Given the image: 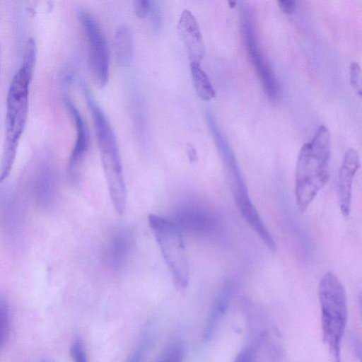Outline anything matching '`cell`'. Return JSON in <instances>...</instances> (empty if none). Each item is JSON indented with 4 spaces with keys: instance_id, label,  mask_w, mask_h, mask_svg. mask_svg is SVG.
Returning <instances> with one entry per match:
<instances>
[{
    "instance_id": "1",
    "label": "cell",
    "mask_w": 362,
    "mask_h": 362,
    "mask_svg": "<svg viewBox=\"0 0 362 362\" xmlns=\"http://www.w3.org/2000/svg\"><path fill=\"white\" fill-rule=\"evenodd\" d=\"M33 38L25 44L23 59L10 83L6 97L5 140L0 164V182L10 175L28 116L29 88L36 61Z\"/></svg>"
},
{
    "instance_id": "2",
    "label": "cell",
    "mask_w": 362,
    "mask_h": 362,
    "mask_svg": "<svg viewBox=\"0 0 362 362\" xmlns=\"http://www.w3.org/2000/svg\"><path fill=\"white\" fill-rule=\"evenodd\" d=\"M331 137L321 125L311 141L305 144L298 154L295 173V197L297 207L305 211L329 180Z\"/></svg>"
},
{
    "instance_id": "3",
    "label": "cell",
    "mask_w": 362,
    "mask_h": 362,
    "mask_svg": "<svg viewBox=\"0 0 362 362\" xmlns=\"http://www.w3.org/2000/svg\"><path fill=\"white\" fill-rule=\"evenodd\" d=\"M322 338L332 362H341V347L345 334L348 306L346 291L338 276L327 272L318 286Z\"/></svg>"
},
{
    "instance_id": "4",
    "label": "cell",
    "mask_w": 362,
    "mask_h": 362,
    "mask_svg": "<svg viewBox=\"0 0 362 362\" xmlns=\"http://www.w3.org/2000/svg\"><path fill=\"white\" fill-rule=\"evenodd\" d=\"M148 221L175 285L185 288L189 281V266L180 229L174 222L155 214H150Z\"/></svg>"
},
{
    "instance_id": "5",
    "label": "cell",
    "mask_w": 362,
    "mask_h": 362,
    "mask_svg": "<svg viewBox=\"0 0 362 362\" xmlns=\"http://www.w3.org/2000/svg\"><path fill=\"white\" fill-rule=\"evenodd\" d=\"M88 45V62L94 83L104 87L109 77V50L105 37L95 18L84 9L77 12Z\"/></svg>"
},
{
    "instance_id": "6",
    "label": "cell",
    "mask_w": 362,
    "mask_h": 362,
    "mask_svg": "<svg viewBox=\"0 0 362 362\" xmlns=\"http://www.w3.org/2000/svg\"><path fill=\"white\" fill-rule=\"evenodd\" d=\"M359 167L360 159L357 151L349 148L344 156L338 177L339 207L344 218L350 216L353 182Z\"/></svg>"
},
{
    "instance_id": "7",
    "label": "cell",
    "mask_w": 362,
    "mask_h": 362,
    "mask_svg": "<svg viewBox=\"0 0 362 362\" xmlns=\"http://www.w3.org/2000/svg\"><path fill=\"white\" fill-rule=\"evenodd\" d=\"M66 106L74 122L76 138L69 160V171L72 177H75L88 151L90 134L88 128L78 108L72 100L66 98Z\"/></svg>"
},
{
    "instance_id": "8",
    "label": "cell",
    "mask_w": 362,
    "mask_h": 362,
    "mask_svg": "<svg viewBox=\"0 0 362 362\" xmlns=\"http://www.w3.org/2000/svg\"><path fill=\"white\" fill-rule=\"evenodd\" d=\"M177 30L191 63H200L204 56L205 48L199 25L190 11H182Z\"/></svg>"
},
{
    "instance_id": "9",
    "label": "cell",
    "mask_w": 362,
    "mask_h": 362,
    "mask_svg": "<svg viewBox=\"0 0 362 362\" xmlns=\"http://www.w3.org/2000/svg\"><path fill=\"white\" fill-rule=\"evenodd\" d=\"M237 207L247 223L262 239L264 243L272 251L276 250V243L272 235L264 224L256 208L251 202L247 189L234 191Z\"/></svg>"
},
{
    "instance_id": "10",
    "label": "cell",
    "mask_w": 362,
    "mask_h": 362,
    "mask_svg": "<svg viewBox=\"0 0 362 362\" xmlns=\"http://www.w3.org/2000/svg\"><path fill=\"white\" fill-rule=\"evenodd\" d=\"M245 44L248 55L262 81L268 98L275 100L279 91L278 81L272 67L259 50L257 39L248 40Z\"/></svg>"
},
{
    "instance_id": "11",
    "label": "cell",
    "mask_w": 362,
    "mask_h": 362,
    "mask_svg": "<svg viewBox=\"0 0 362 362\" xmlns=\"http://www.w3.org/2000/svg\"><path fill=\"white\" fill-rule=\"evenodd\" d=\"M177 227L195 233H206L213 227V221L207 213L194 207L181 209L177 215Z\"/></svg>"
},
{
    "instance_id": "12",
    "label": "cell",
    "mask_w": 362,
    "mask_h": 362,
    "mask_svg": "<svg viewBox=\"0 0 362 362\" xmlns=\"http://www.w3.org/2000/svg\"><path fill=\"white\" fill-rule=\"evenodd\" d=\"M114 49L117 64L121 67L128 66L133 59L134 47L132 32L127 26L122 25L117 30Z\"/></svg>"
},
{
    "instance_id": "13",
    "label": "cell",
    "mask_w": 362,
    "mask_h": 362,
    "mask_svg": "<svg viewBox=\"0 0 362 362\" xmlns=\"http://www.w3.org/2000/svg\"><path fill=\"white\" fill-rule=\"evenodd\" d=\"M229 289L224 288L214 300L203 332L205 342L209 341L226 314L229 303Z\"/></svg>"
},
{
    "instance_id": "14",
    "label": "cell",
    "mask_w": 362,
    "mask_h": 362,
    "mask_svg": "<svg viewBox=\"0 0 362 362\" xmlns=\"http://www.w3.org/2000/svg\"><path fill=\"white\" fill-rule=\"evenodd\" d=\"M132 238L125 232L117 233L111 240L108 251V259L114 268H119L125 262L131 250Z\"/></svg>"
},
{
    "instance_id": "15",
    "label": "cell",
    "mask_w": 362,
    "mask_h": 362,
    "mask_svg": "<svg viewBox=\"0 0 362 362\" xmlns=\"http://www.w3.org/2000/svg\"><path fill=\"white\" fill-rule=\"evenodd\" d=\"M190 71L194 87L198 97L203 100H209L216 96L207 74L202 69L200 63H190Z\"/></svg>"
},
{
    "instance_id": "16",
    "label": "cell",
    "mask_w": 362,
    "mask_h": 362,
    "mask_svg": "<svg viewBox=\"0 0 362 362\" xmlns=\"http://www.w3.org/2000/svg\"><path fill=\"white\" fill-rule=\"evenodd\" d=\"M11 317L9 303L4 295H0V349L4 344L10 330Z\"/></svg>"
},
{
    "instance_id": "17",
    "label": "cell",
    "mask_w": 362,
    "mask_h": 362,
    "mask_svg": "<svg viewBox=\"0 0 362 362\" xmlns=\"http://www.w3.org/2000/svg\"><path fill=\"white\" fill-rule=\"evenodd\" d=\"M184 355V345L181 341L170 344L159 362H182Z\"/></svg>"
},
{
    "instance_id": "18",
    "label": "cell",
    "mask_w": 362,
    "mask_h": 362,
    "mask_svg": "<svg viewBox=\"0 0 362 362\" xmlns=\"http://www.w3.org/2000/svg\"><path fill=\"white\" fill-rule=\"evenodd\" d=\"M69 352L74 362H88L85 346L81 337H76L74 338L71 344Z\"/></svg>"
},
{
    "instance_id": "19",
    "label": "cell",
    "mask_w": 362,
    "mask_h": 362,
    "mask_svg": "<svg viewBox=\"0 0 362 362\" xmlns=\"http://www.w3.org/2000/svg\"><path fill=\"white\" fill-rule=\"evenodd\" d=\"M257 344H250L243 348L232 362H256L258 347Z\"/></svg>"
},
{
    "instance_id": "20",
    "label": "cell",
    "mask_w": 362,
    "mask_h": 362,
    "mask_svg": "<svg viewBox=\"0 0 362 362\" xmlns=\"http://www.w3.org/2000/svg\"><path fill=\"white\" fill-rule=\"evenodd\" d=\"M350 83L357 94L361 95V69L357 62L351 63L350 66Z\"/></svg>"
},
{
    "instance_id": "21",
    "label": "cell",
    "mask_w": 362,
    "mask_h": 362,
    "mask_svg": "<svg viewBox=\"0 0 362 362\" xmlns=\"http://www.w3.org/2000/svg\"><path fill=\"white\" fill-rule=\"evenodd\" d=\"M148 15L153 30L158 33L162 28V14L159 6L153 1H151Z\"/></svg>"
},
{
    "instance_id": "22",
    "label": "cell",
    "mask_w": 362,
    "mask_h": 362,
    "mask_svg": "<svg viewBox=\"0 0 362 362\" xmlns=\"http://www.w3.org/2000/svg\"><path fill=\"white\" fill-rule=\"evenodd\" d=\"M151 1L136 0L134 1V9L136 16L139 18H144L148 15Z\"/></svg>"
},
{
    "instance_id": "23",
    "label": "cell",
    "mask_w": 362,
    "mask_h": 362,
    "mask_svg": "<svg viewBox=\"0 0 362 362\" xmlns=\"http://www.w3.org/2000/svg\"><path fill=\"white\" fill-rule=\"evenodd\" d=\"M147 343L143 340L129 356L126 362H141L146 349Z\"/></svg>"
},
{
    "instance_id": "24",
    "label": "cell",
    "mask_w": 362,
    "mask_h": 362,
    "mask_svg": "<svg viewBox=\"0 0 362 362\" xmlns=\"http://www.w3.org/2000/svg\"><path fill=\"white\" fill-rule=\"evenodd\" d=\"M281 10L287 14L293 13L296 8V4L293 0H281L278 1Z\"/></svg>"
},
{
    "instance_id": "25",
    "label": "cell",
    "mask_w": 362,
    "mask_h": 362,
    "mask_svg": "<svg viewBox=\"0 0 362 362\" xmlns=\"http://www.w3.org/2000/svg\"><path fill=\"white\" fill-rule=\"evenodd\" d=\"M187 151L190 158H194L196 157L195 149L193 146L189 145L187 147Z\"/></svg>"
},
{
    "instance_id": "26",
    "label": "cell",
    "mask_w": 362,
    "mask_h": 362,
    "mask_svg": "<svg viewBox=\"0 0 362 362\" xmlns=\"http://www.w3.org/2000/svg\"><path fill=\"white\" fill-rule=\"evenodd\" d=\"M228 4H229V6L230 8H234L236 4V1H229Z\"/></svg>"
}]
</instances>
